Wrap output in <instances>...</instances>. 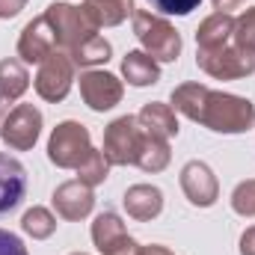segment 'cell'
<instances>
[{
  "instance_id": "obj_3",
  "label": "cell",
  "mask_w": 255,
  "mask_h": 255,
  "mask_svg": "<svg viewBox=\"0 0 255 255\" xmlns=\"http://www.w3.org/2000/svg\"><path fill=\"white\" fill-rule=\"evenodd\" d=\"M0 255H27V247L21 244L18 235L0 229Z\"/></svg>"
},
{
  "instance_id": "obj_1",
  "label": "cell",
  "mask_w": 255,
  "mask_h": 255,
  "mask_svg": "<svg viewBox=\"0 0 255 255\" xmlns=\"http://www.w3.org/2000/svg\"><path fill=\"white\" fill-rule=\"evenodd\" d=\"M27 193V169L12 154H0V217L15 211Z\"/></svg>"
},
{
  "instance_id": "obj_2",
  "label": "cell",
  "mask_w": 255,
  "mask_h": 255,
  "mask_svg": "<svg viewBox=\"0 0 255 255\" xmlns=\"http://www.w3.org/2000/svg\"><path fill=\"white\" fill-rule=\"evenodd\" d=\"M148 3L163 15H190L202 0H148Z\"/></svg>"
}]
</instances>
